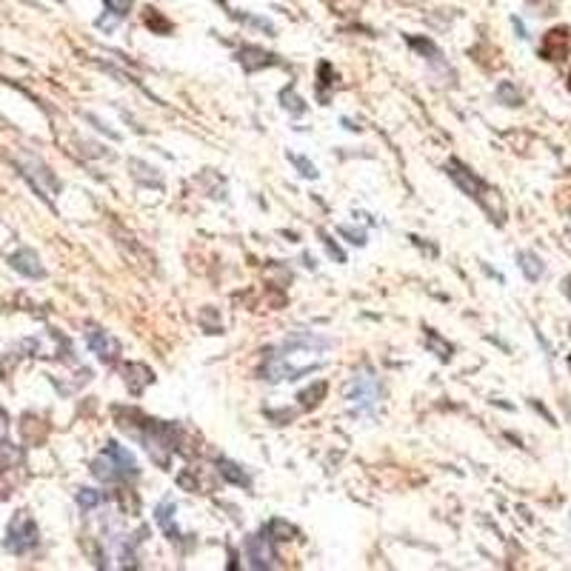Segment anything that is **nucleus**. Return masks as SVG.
<instances>
[{
  "label": "nucleus",
  "mask_w": 571,
  "mask_h": 571,
  "mask_svg": "<svg viewBox=\"0 0 571 571\" xmlns=\"http://www.w3.org/2000/svg\"><path fill=\"white\" fill-rule=\"evenodd\" d=\"M106 454L112 457V463H114V469H117V474H120V480H129V477H137V463H134V457L123 449V446H117V443H109L106 446Z\"/></svg>",
  "instance_id": "9"
},
{
  "label": "nucleus",
  "mask_w": 571,
  "mask_h": 571,
  "mask_svg": "<svg viewBox=\"0 0 571 571\" xmlns=\"http://www.w3.org/2000/svg\"><path fill=\"white\" fill-rule=\"evenodd\" d=\"M563 292H565V295H568V300H571V277L563 283Z\"/></svg>",
  "instance_id": "24"
},
{
  "label": "nucleus",
  "mask_w": 571,
  "mask_h": 571,
  "mask_svg": "<svg viewBox=\"0 0 571 571\" xmlns=\"http://www.w3.org/2000/svg\"><path fill=\"white\" fill-rule=\"evenodd\" d=\"M100 500H103V494L95 491V488H81V491H78V506H81V509H95Z\"/></svg>",
  "instance_id": "17"
},
{
  "label": "nucleus",
  "mask_w": 571,
  "mask_h": 571,
  "mask_svg": "<svg viewBox=\"0 0 571 571\" xmlns=\"http://www.w3.org/2000/svg\"><path fill=\"white\" fill-rule=\"evenodd\" d=\"M218 469H220V474H223L226 480H232L235 485H246V488H249V474H246L237 463H232V460H218Z\"/></svg>",
  "instance_id": "13"
},
{
  "label": "nucleus",
  "mask_w": 571,
  "mask_h": 571,
  "mask_svg": "<svg viewBox=\"0 0 571 571\" xmlns=\"http://www.w3.org/2000/svg\"><path fill=\"white\" fill-rule=\"evenodd\" d=\"M425 346L432 348V351L440 357V360H449L452 351H454V348H452V343H446V340H443L437 331H432V329H425Z\"/></svg>",
  "instance_id": "14"
},
{
  "label": "nucleus",
  "mask_w": 571,
  "mask_h": 571,
  "mask_svg": "<svg viewBox=\"0 0 571 571\" xmlns=\"http://www.w3.org/2000/svg\"><path fill=\"white\" fill-rule=\"evenodd\" d=\"M20 166H23V175L35 183V189L49 200L54 194V189H57V177L40 160H35V158H20Z\"/></svg>",
  "instance_id": "4"
},
{
  "label": "nucleus",
  "mask_w": 571,
  "mask_h": 571,
  "mask_svg": "<svg viewBox=\"0 0 571 571\" xmlns=\"http://www.w3.org/2000/svg\"><path fill=\"white\" fill-rule=\"evenodd\" d=\"M246 554H249V565L252 568H271L277 554L271 551V546L266 543V537H249L246 540Z\"/></svg>",
  "instance_id": "6"
},
{
  "label": "nucleus",
  "mask_w": 571,
  "mask_h": 571,
  "mask_svg": "<svg viewBox=\"0 0 571 571\" xmlns=\"http://www.w3.org/2000/svg\"><path fill=\"white\" fill-rule=\"evenodd\" d=\"M146 26L155 29V32H160V35H169V32H172V23H169L158 9H146Z\"/></svg>",
  "instance_id": "16"
},
{
  "label": "nucleus",
  "mask_w": 571,
  "mask_h": 571,
  "mask_svg": "<svg viewBox=\"0 0 571 571\" xmlns=\"http://www.w3.org/2000/svg\"><path fill=\"white\" fill-rule=\"evenodd\" d=\"M497 98L503 100V103H509V106H517V103H520V95H517V89H514L512 83H500Z\"/></svg>",
  "instance_id": "18"
},
{
  "label": "nucleus",
  "mask_w": 571,
  "mask_h": 571,
  "mask_svg": "<svg viewBox=\"0 0 571 571\" xmlns=\"http://www.w3.org/2000/svg\"><path fill=\"white\" fill-rule=\"evenodd\" d=\"M237 60L243 63L246 71H257V69H263V66H274V63H277L274 54H269V52H263V49H257V46H243L240 54H237Z\"/></svg>",
  "instance_id": "10"
},
{
  "label": "nucleus",
  "mask_w": 571,
  "mask_h": 571,
  "mask_svg": "<svg viewBox=\"0 0 571 571\" xmlns=\"http://www.w3.org/2000/svg\"><path fill=\"white\" fill-rule=\"evenodd\" d=\"M568 54V32L565 29H551L543 40V57L546 60H563Z\"/></svg>",
  "instance_id": "7"
},
{
  "label": "nucleus",
  "mask_w": 571,
  "mask_h": 571,
  "mask_svg": "<svg viewBox=\"0 0 571 571\" xmlns=\"http://www.w3.org/2000/svg\"><path fill=\"white\" fill-rule=\"evenodd\" d=\"M172 514H175V503L172 500H163V503L158 506V512H155V520L160 523V529L175 540L177 537V526H175V520H172Z\"/></svg>",
  "instance_id": "11"
},
{
  "label": "nucleus",
  "mask_w": 571,
  "mask_h": 571,
  "mask_svg": "<svg viewBox=\"0 0 571 571\" xmlns=\"http://www.w3.org/2000/svg\"><path fill=\"white\" fill-rule=\"evenodd\" d=\"M9 263H12L15 271H20V274H26V277H43V274H46L43 266H40V260H37V254H35L32 249L15 252V254L9 257Z\"/></svg>",
  "instance_id": "8"
},
{
  "label": "nucleus",
  "mask_w": 571,
  "mask_h": 571,
  "mask_svg": "<svg viewBox=\"0 0 571 571\" xmlns=\"http://www.w3.org/2000/svg\"><path fill=\"white\" fill-rule=\"evenodd\" d=\"M323 394H326V383H317L314 389L303 392V394H300V400H303V406H314V403H317V397H323Z\"/></svg>",
  "instance_id": "21"
},
{
  "label": "nucleus",
  "mask_w": 571,
  "mask_h": 571,
  "mask_svg": "<svg viewBox=\"0 0 571 571\" xmlns=\"http://www.w3.org/2000/svg\"><path fill=\"white\" fill-rule=\"evenodd\" d=\"M517 260H520V269H523V274H526L529 280H540V277H543V260H540L537 254L520 252Z\"/></svg>",
  "instance_id": "12"
},
{
  "label": "nucleus",
  "mask_w": 571,
  "mask_h": 571,
  "mask_svg": "<svg viewBox=\"0 0 571 571\" xmlns=\"http://www.w3.org/2000/svg\"><path fill=\"white\" fill-rule=\"evenodd\" d=\"M86 343H89V348L100 357L103 363H114V360H117L120 343H117L112 334H106V331H100V329H89V331H86Z\"/></svg>",
  "instance_id": "5"
},
{
  "label": "nucleus",
  "mask_w": 571,
  "mask_h": 571,
  "mask_svg": "<svg viewBox=\"0 0 571 571\" xmlns=\"http://www.w3.org/2000/svg\"><path fill=\"white\" fill-rule=\"evenodd\" d=\"M35 546H37V526H35V520L26 512L15 514V520L9 523V531H6V548L12 554H26Z\"/></svg>",
  "instance_id": "3"
},
{
  "label": "nucleus",
  "mask_w": 571,
  "mask_h": 571,
  "mask_svg": "<svg viewBox=\"0 0 571 571\" xmlns=\"http://www.w3.org/2000/svg\"><path fill=\"white\" fill-rule=\"evenodd\" d=\"M346 397H348V403L357 408V411H375V406H377V400H380V386H377V377L369 372V369H363V372H357L354 377H351V383H348V389H346Z\"/></svg>",
  "instance_id": "2"
},
{
  "label": "nucleus",
  "mask_w": 571,
  "mask_h": 571,
  "mask_svg": "<svg viewBox=\"0 0 571 571\" xmlns=\"http://www.w3.org/2000/svg\"><path fill=\"white\" fill-rule=\"evenodd\" d=\"M103 4L109 6V12H112L114 18H126L129 9H131V0H103Z\"/></svg>",
  "instance_id": "19"
},
{
  "label": "nucleus",
  "mask_w": 571,
  "mask_h": 571,
  "mask_svg": "<svg viewBox=\"0 0 571 571\" xmlns=\"http://www.w3.org/2000/svg\"><path fill=\"white\" fill-rule=\"evenodd\" d=\"M289 160H292V163L300 169V175H303V177H317V169H314V166H312L306 158H300V155H289Z\"/></svg>",
  "instance_id": "20"
},
{
  "label": "nucleus",
  "mask_w": 571,
  "mask_h": 571,
  "mask_svg": "<svg viewBox=\"0 0 571 571\" xmlns=\"http://www.w3.org/2000/svg\"><path fill=\"white\" fill-rule=\"evenodd\" d=\"M449 175H452V180L469 194V197H474L488 214H491V220H497V223H503L506 218H503V214H506V208H503V200H500V194L491 189V186H485L477 175H471L463 163H457V160H449Z\"/></svg>",
  "instance_id": "1"
},
{
  "label": "nucleus",
  "mask_w": 571,
  "mask_h": 571,
  "mask_svg": "<svg viewBox=\"0 0 571 571\" xmlns=\"http://www.w3.org/2000/svg\"><path fill=\"white\" fill-rule=\"evenodd\" d=\"M340 235H348V237H351V243H357V246H363V243H366V235H363V232H351V229H346V226H343V229H340Z\"/></svg>",
  "instance_id": "23"
},
{
  "label": "nucleus",
  "mask_w": 571,
  "mask_h": 571,
  "mask_svg": "<svg viewBox=\"0 0 571 571\" xmlns=\"http://www.w3.org/2000/svg\"><path fill=\"white\" fill-rule=\"evenodd\" d=\"M266 540H292V534H295V526H289L286 520H271L269 526H266Z\"/></svg>",
  "instance_id": "15"
},
{
  "label": "nucleus",
  "mask_w": 571,
  "mask_h": 571,
  "mask_svg": "<svg viewBox=\"0 0 571 571\" xmlns=\"http://www.w3.org/2000/svg\"><path fill=\"white\" fill-rule=\"evenodd\" d=\"M283 100H286L283 106H286V109H292V114H303V112H306V106H300V100H298L295 95L289 98V92H283Z\"/></svg>",
  "instance_id": "22"
}]
</instances>
